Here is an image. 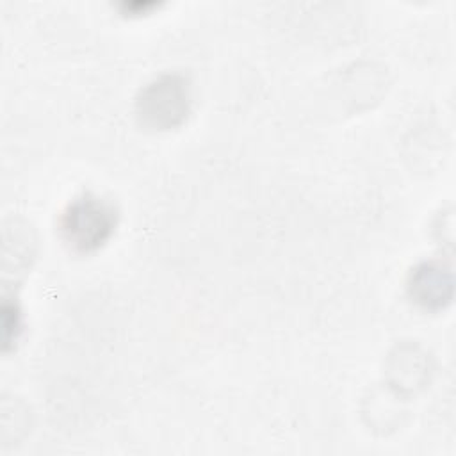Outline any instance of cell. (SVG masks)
<instances>
[{"instance_id":"cell-1","label":"cell","mask_w":456,"mask_h":456,"mask_svg":"<svg viewBox=\"0 0 456 456\" xmlns=\"http://www.w3.org/2000/svg\"><path fill=\"white\" fill-rule=\"evenodd\" d=\"M119 221L118 207L91 191L73 198L59 217V233L75 253L100 249L116 232Z\"/></svg>"},{"instance_id":"cell-2","label":"cell","mask_w":456,"mask_h":456,"mask_svg":"<svg viewBox=\"0 0 456 456\" xmlns=\"http://www.w3.org/2000/svg\"><path fill=\"white\" fill-rule=\"evenodd\" d=\"M191 110V86L180 73H164L148 82L135 98V116L153 130H169L185 121Z\"/></svg>"},{"instance_id":"cell-3","label":"cell","mask_w":456,"mask_h":456,"mask_svg":"<svg viewBox=\"0 0 456 456\" xmlns=\"http://www.w3.org/2000/svg\"><path fill=\"white\" fill-rule=\"evenodd\" d=\"M452 271L440 260L417 264L408 276V294L424 310H440L452 299Z\"/></svg>"},{"instance_id":"cell-4","label":"cell","mask_w":456,"mask_h":456,"mask_svg":"<svg viewBox=\"0 0 456 456\" xmlns=\"http://www.w3.org/2000/svg\"><path fill=\"white\" fill-rule=\"evenodd\" d=\"M2 326H4V344L7 346L9 342L16 340L21 331V312L16 306V303L14 305L4 303Z\"/></svg>"}]
</instances>
